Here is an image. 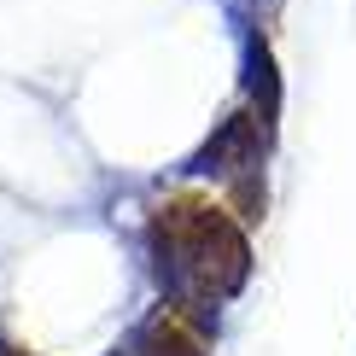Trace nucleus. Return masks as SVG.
<instances>
[{
	"instance_id": "2",
	"label": "nucleus",
	"mask_w": 356,
	"mask_h": 356,
	"mask_svg": "<svg viewBox=\"0 0 356 356\" xmlns=\"http://www.w3.org/2000/svg\"><path fill=\"white\" fill-rule=\"evenodd\" d=\"M140 356H211V345L181 309H158L140 333Z\"/></svg>"
},
{
	"instance_id": "3",
	"label": "nucleus",
	"mask_w": 356,
	"mask_h": 356,
	"mask_svg": "<svg viewBox=\"0 0 356 356\" xmlns=\"http://www.w3.org/2000/svg\"><path fill=\"white\" fill-rule=\"evenodd\" d=\"M0 356H29V350H18V345H0Z\"/></svg>"
},
{
	"instance_id": "1",
	"label": "nucleus",
	"mask_w": 356,
	"mask_h": 356,
	"mask_svg": "<svg viewBox=\"0 0 356 356\" xmlns=\"http://www.w3.org/2000/svg\"><path fill=\"white\" fill-rule=\"evenodd\" d=\"M152 251L158 275L181 298H228L245 280V234L222 216V204L204 199H175L152 222Z\"/></svg>"
}]
</instances>
